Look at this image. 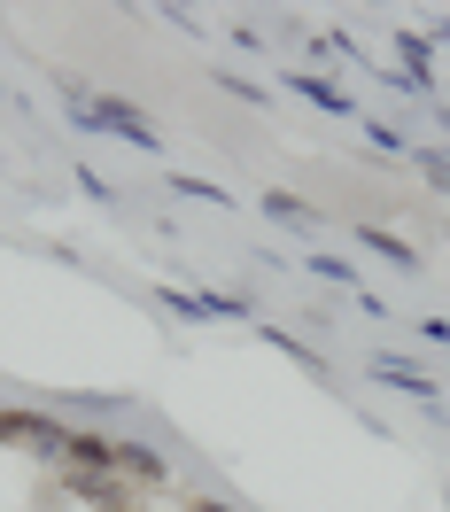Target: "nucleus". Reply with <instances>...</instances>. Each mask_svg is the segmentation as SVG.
<instances>
[{"instance_id":"0eeeda50","label":"nucleus","mask_w":450,"mask_h":512,"mask_svg":"<svg viewBox=\"0 0 450 512\" xmlns=\"http://www.w3.org/2000/svg\"><path fill=\"white\" fill-rule=\"evenodd\" d=\"M365 140H373V148H388V156H412V148H404V132H388L381 117H373V125H365Z\"/></svg>"},{"instance_id":"423d86ee","label":"nucleus","mask_w":450,"mask_h":512,"mask_svg":"<svg viewBox=\"0 0 450 512\" xmlns=\"http://www.w3.org/2000/svg\"><path fill=\"white\" fill-rule=\"evenodd\" d=\"M117 466H125V474H140V481H156L163 474V458L148 443H117Z\"/></svg>"},{"instance_id":"6e6552de","label":"nucleus","mask_w":450,"mask_h":512,"mask_svg":"<svg viewBox=\"0 0 450 512\" xmlns=\"http://www.w3.org/2000/svg\"><path fill=\"white\" fill-rule=\"evenodd\" d=\"M171 187H179V194H202V202H225V194L210 187V179H194V171H171Z\"/></svg>"},{"instance_id":"39448f33","label":"nucleus","mask_w":450,"mask_h":512,"mask_svg":"<svg viewBox=\"0 0 450 512\" xmlns=\"http://www.w3.org/2000/svg\"><path fill=\"white\" fill-rule=\"evenodd\" d=\"M295 94H311L319 109H334V117H357V101H350V94H334L326 78H295Z\"/></svg>"},{"instance_id":"7ed1b4c3","label":"nucleus","mask_w":450,"mask_h":512,"mask_svg":"<svg viewBox=\"0 0 450 512\" xmlns=\"http://www.w3.org/2000/svg\"><path fill=\"white\" fill-rule=\"evenodd\" d=\"M396 55L412 63V86H419V94H435V70H427V39H419V32H396Z\"/></svg>"},{"instance_id":"1a4fd4ad","label":"nucleus","mask_w":450,"mask_h":512,"mask_svg":"<svg viewBox=\"0 0 450 512\" xmlns=\"http://www.w3.org/2000/svg\"><path fill=\"white\" fill-rule=\"evenodd\" d=\"M194 512H233V505H194Z\"/></svg>"},{"instance_id":"f03ea898","label":"nucleus","mask_w":450,"mask_h":512,"mask_svg":"<svg viewBox=\"0 0 450 512\" xmlns=\"http://www.w3.org/2000/svg\"><path fill=\"white\" fill-rule=\"evenodd\" d=\"M264 218H272V225H288V233H319L326 210H311L303 194H280V187H272V194H264Z\"/></svg>"},{"instance_id":"f257e3e1","label":"nucleus","mask_w":450,"mask_h":512,"mask_svg":"<svg viewBox=\"0 0 450 512\" xmlns=\"http://www.w3.org/2000/svg\"><path fill=\"white\" fill-rule=\"evenodd\" d=\"M63 117L78 132H109V140H132V148H156V125H148L132 101H109V94H86V86H78V94L63 101Z\"/></svg>"},{"instance_id":"9d476101","label":"nucleus","mask_w":450,"mask_h":512,"mask_svg":"<svg viewBox=\"0 0 450 512\" xmlns=\"http://www.w3.org/2000/svg\"><path fill=\"white\" fill-rule=\"evenodd\" d=\"M435 39H450V24H443V32H435Z\"/></svg>"},{"instance_id":"20e7f679","label":"nucleus","mask_w":450,"mask_h":512,"mask_svg":"<svg viewBox=\"0 0 450 512\" xmlns=\"http://www.w3.org/2000/svg\"><path fill=\"white\" fill-rule=\"evenodd\" d=\"M357 241H365V249H381L388 264H404V272H412V264H419V256L404 249V241H396V233H388V225H357Z\"/></svg>"}]
</instances>
